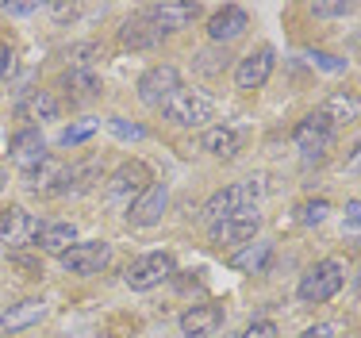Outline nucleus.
Wrapping results in <instances>:
<instances>
[{"instance_id":"1","label":"nucleus","mask_w":361,"mask_h":338,"mask_svg":"<svg viewBox=\"0 0 361 338\" xmlns=\"http://www.w3.org/2000/svg\"><path fill=\"white\" fill-rule=\"evenodd\" d=\"M161 116L173 127H208V119H216V100L200 89H185V85H180L173 97L166 100Z\"/></svg>"},{"instance_id":"2","label":"nucleus","mask_w":361,"mask_h":338,"mask_svg":"<svg viewBox=\"0 0 361 338\" xmlns=\"http://www.w3.org/2000/svg\"><path fill=\"white\" fill-rule=\"evenodd\" d=\"M342 284H346L342 262L338 258H323V262H315L312 270L304 273V281H300V300H304V304H326V300H334L342 292Z\"/></svg>"},{"instance_id":"3","label":"nucleus","mask_w":361,"mask_h":338,"mask_svg":"<svg viewBox=\"0 0 361 338\" xmlns=\"http://www.w3.org/2000/svg\"><path fill=\"white\" fill-rule=\"evenodd\" d=\"M257 196H262V185H257V181H238V185H227V188H219V193L208 196V204H204L200 219H204V223L231 219V215L246 212V207H250Z\"/></svg>"},{"instance_id":"4","label":"nucleus","mask_w":361,"mask_h":338,"mask_svg":"<svg viewBox=\"0 0 361 338\" xmlns=\"http://www.w3.org/2000/svg\"><path fill=\"white\" fill-rule=\"evenodd\" d=\"M173 273H177L173 254H169V250H154V254H142L127 265L123 281L131 284L135 292H150V289H158L161 281H169Z\"/></svg>"},{"instance_id":"5","label":"nucleus","mask_w":361,"mask_h":338,"mask_svg":"<svg viewBox=\"0 0 361 338\" xmlns=\"http://www.w3.org/2000/svg\"><path fill=\"white\" fill-rule=\"evenodd\" d=\"M150 181H154L150 166H142V162H123V166L104 181V200L111 207H131V200L150 185Z\"/></svg>"},{"instance_id":"6","label":"nucleus","mask_w":361,"mask_h":338,"mask_svg":"<svg viewBox=\"0 0 361 338\" xmlns=\"http://www.w3.org/2000/svg\"><path fill=\"white\" fill-rule=\"evenodd\" d=\"M42 223L35 212H27V207H8V212H0V246L4 250H27L35 246Z\"/></svg>"},{"instance_id":"7","label":"nucleus","mask_w":361,"mask_h":338,"mask_svg":"<svg viewBox=\"0 0 361 338\" xmlns=\"http://www.w3.org/2000/svg\"><path fill=\"white\" fill-rule=\"evenodd\" d=\"M108 258H111V246L104 239H85V242L77 239L62 254V270L73 273V277H97L108 265Z\"/></svg>"},{"instance_id":"8","label":"nucleus","mask_w":361,"mask_h":338,"mask_svg":"<svg viewBox=\"0 0 361 338\" xmlns=\"http://www.w3.org/2000/svg\"><path fill=\"white\" fill-rule=\"evenodd\" d=\"M204 8L200 4H188V0H161V4H146L142 16L154 23L161 35H173V31H185L200 20Z\"/></svg>"},{"instance_id":"9","label":"nucleus","mask_w":361,"mask_h":338,"mask_svg":"<svg viewBox=\"0 0 361 338\" xmlns=\"http://www.w3.org/2000/svg\"><path fill=\"white\" fill-rule=\"evenodd\" d=\"M135 89H139V100L146 104V108H166V100L180 89V73H177V66H169V62L150 66L139 77Z\"/></svg>"},{"instance_id":"10","label":"nucleus","mask_w":361,"mask_h":338,"mask_svg":"<svg viewBox=\"0 0 361 338\" xmlns=\"http://www.w3.org/2000/svg\"><path fill=\"white\" fill-rule=\"evenodd\" d=\"M292 143H296V150L304 158H326V150L334 143V127L326 123L319 111H312V116H304L292 127Z\"/></svg>"},{"instance_id":"11","label":"nucleus","mask_w":361,"mask_h":338,"mask_svg":"<svg viewBox=\"0 0 361 338\" xmlns=\"http://www.w3.org/2000/svg\"><path fill=\"white\" fill-rule=\"evenodd\" d=\"M166 204H169L166 181H150V185L131 200V207H127V223H131V227H154V223H161V215H166Z\"/></svg>"},{"instance_id":"12","label":"nucleus","mask_w":361,"mask_h":338,"mask_svg":"<svg viewBox=\"0 0 361 338\" xmlns=\"http://www.w3.org/2000/svg\"><path fill=\"white\" fill-rule=\"evenodd\" d=\"M257 227H262V215L254 207H246V212L231 215V219L212 223V242L216 246H246V242H254Z\"/></svg>"},{"instance_id":"13","label":"nucleus","mask_w":361,"mask_h":338,"mask_svg":"<svg viewBox=\"0 0 361 338\" xmlns=\"http://www.w3.org/2000/svg\"><path fill=\"white\" fill-rule=\"evenodd\" d=\"M66 181H70V166L58 158H42L39 166H31L23 173V185H27V193H39V196H54V193H66Z\"/></svg>"},{"instance_id":"14","label":"nucleus","mask_w":361,"mask_h":338,"mask_svg":"<svg viewBox=\"0 0 361 338\" xmlns=\"http://www.w3.org/2000/svg\"><path fill=\"white\" fill-rule=\"evenodd\" d=\"M273 66H277V50H273V47H257V50H250V54L235 66V85H238V89H246V92L262 89V85L273 77Z\"/></svg>"},{"instance_id":"15","label":"nucleus","mask_w":361,"mask_h":338,"mask_svg":"<svg viewBox=\"0 0 361 338\" xmlns=\"http://www.w3.org/2000/svg\"><path fill=\"white\" fill-rule=\"evenodd\" d=\"M8 158H12L23 173L31 166H39V162L47 158V138H42L39 127H23V131H16L8 138Z\"/></svg>"},{"instance_id":"16","label":"nucleus","mask_w":361,"mask_h":338,"mask_svg":"<svg viewBox=\"0 0 361 338\" xmlns=\"http://www.w3.org/2000/svg\"><path fill=\"white\" fill-rule=\"evenodd\" d=\"M246 28H250V12L238 8V4H223L219 12L208 20V39L227 47V42H235L238 35H246Z\"/></svg>"},{"instance_id":"17","label":"nucleus","mask_w":361,"mask_h":338,"mask_svg":"<svg viewBox=\"0 0 361 338\" xmlns=\"http://www.w3.org/2000/svg\"><path fill=\"white\" fill-rule=\"evenodd\" d=\"M42 315H47V300H42V296L16 300V304H8L4 311H0V331L20 334V331H27V327H35Z\"/></svg>"},{"instance_id":"18","label":"nucleus","mask_w":361,"mask_h":338,"mask_svg":"<svg viewBox=\"0 0 361 338\" xmlns=\"http://www.w3.org/2000/svg\"><path fill=\"white\" fill-rule=\"evenodd\" d=\"M16 116L20 119H27L31 127L35 123H54L58 116H62V104H58L54 92H47V89H35V92H27L20 104H16Z\"/></svg>"},{"instance_id":"19","label":"nucleus","mask_w":361,"mask_h":338,"mask_svg":"<svg viewBox=\"0 0 361 338\" xmlns=\"http://www.w3.org/2000/svg\"><path fill=\"white\" fill-rule=\"evenodd\" d=\"M223 327V308L219 304H192L180 315V334L188 338H208Z\"/></svg>"},{"instance_id":"20","label":"nucleus","mask_w":361,"mask_h":338,"mask_svg":"<svg viewBox=\"0 0 361 338\" xmlns=\"http://www.w3.org/2000/svg\"><path fill=\"white\" fill-rule=\"evenodd\" d=\"M161 39H166V35L154 28V23L146 20L142 12H139V16H131V20H127L123 28H119V42H123L127 50H158V47H161Z\"/></svg>"},{"instance_id":"21","label":"nucleus","mask_w":361,"mask_h":338,"mask_svg":"<svg viewBox=\"0 0 361 338\" xmlns=\"http://www.w3.org/2000/svg\"><path fill=\"white\" fill-rule=\"evenodd\" d=\"M204 150H208L212 158L231 162L238 150H243V131H238V127H231V123L208 127V131H204Z\"/></svg>"},{"instance_id":"22","label":"nucleus","mask_w":361,"mask_h":338,"mask_svg":"<svg viewBox=\"0 0 361 338\" xmlns=\"http://www.w3.org/2000/svg\"><path fill=\"white\" fill-rule=\"evenodd\" d=\"M100 181H104V158L89 154L85 162L70 166V181H66V193H70V196H85L89 188H97Z\"/></svg>"},{"instance_id":"23","label":"nucleus","mask_w":361,"mask_h":338,"mask_svg":"<svg viewBox=\"0 0 361 338\" xmlns=\"http://www.w3.org/2000/svg\"><path fill=\"white\" fill-rule=\"evenodd\" d=\"M62 89L70 104H89L100 97V77L92 73V69H66L62 73Z\"/></svg>"},{"instance_id":"24","label":"nucleus","mask_w":361,"mask_h":338,"mask_svg":"<svg viewBox=\"0 0 361 338\" xmlns=\"http://www.w3.org/2000/svg\"><path fill=\"white\" fill-rule=\"evenodd\" d=\"M357 111H361V100L354 97V92H331V97L323 100V108H319V116L326 119V123L338 131L342 123H354L357 119Z\"/></svg>"},{"instance_id":"25","label":"nucleus","mask_w":361,"mask_h":338,"mask_svg":"<svg viewBox=\"0 0 361 338\" xmlns=\"http://www.w3.org/2000/svg\"><path fill=\"white\" fill-rule=\"evenodd\" d=\"M73 242H77V227H73V223H42L35 246L42 250V254H58V258H62Z\"/></svg>"},{"instance_id":"26","label":"nucleus","mask_w":361,"mask_h":338,"mask_svg":"<svg viewBox=\"0 0 361 338\" xmlns=\"http://www.w3.org/2000/svg\"><path fill=\"white\" fill-rule=\"evenodd\" d=\"M269 258H273L269 242H246V246L231 258V265L243 270V273H265V270H269Z\"/></svg>"},{"instance_id":"27","label":"nucleus","mask_w":361,"mask_h":338,"mask_svg":"<svg viewBox=\"0 0 361 338\" xmlns=\"http://www.w3.org/2000/svg\"><path fill=\"white\" fill-rule=\"evenodd\" d=\"M100 58H104V50H100L97 42H77V47L66 50V62H70V69H92V73H97Z\"/></svg>"},{"instance_id":"28","label":"nucleus","mask_w":361,"mask_h":338,"mask_svg":"<svg viewBox=\"0 0 361 338\" xmlns=\"http://www.w3.org/2000/svg\"><path fill=\"white\" fill-rule=\"evenodd\" d=\"M92 135H97V119H77V123L62 127V135H58V146H81V143H89Z\"/></svg>"},{"instance_id":"29","label":"nucleus","mask_w":361,"mask_h":338,"mask_svg":"<svg viewBox=\"0 0 361 338\" xmlns=\"http://www.w3.org/2000/svg\"><path fill=\"white\" fill-rule=\"evenodd\" d=\"M108 123V131L119 138V143H139V138H146V127H139V123H127L123 116H111V119H104Z\"/></svg>"},{"instance_id":"30","label":"nucleus","mask_w":361,"mask_h":338,"mask_svg":"<svg viewBox=\"0 0 361 338\" xmlns=\"http://www.w3.org/2000/svg\"><path fill=\"white\" fill-rule=\"evenodd\" d=\"M326 212H331V204H326V200H307L304 207H300V223H323Z\"/></svg>"},{"instance_id":"31","label":"nucleus","mask_w":361,"mask_h":338,"mask_svg":"<svg viewBox=\"0 0 361 338\" xmlns=\"http://www.w3.org/2000/svg\"><path fill=\"white\" fill-rule=\"evenodd\" d=\"M277 334L281 331H277V323H273V319H254V323L246 327L238 338H277Z\"/></svg>"},{"instance_id":"32","label":"nucleus","mask_w":361,"mask_h":338,"mask_svg":"<svg viewBox=\"0 0 361 338\" xmlns=\"http://www.w3.org/2000/svg\"><path fill=\"white\" fill-rule=\"evenodd\" d=\"M350 12H354V4H312V16H319V20H342Z\"/></svg>"},{"instance_id":"33","label":"nucleus","mask_w":361,"mask_h":338,"mask_svg":"<svg viewBox=\"0 0 361 338\" xmlns=\"http://www.w3.org/2000/svg\"><path fill=\"white\" fill-rule=\"evenodd\" d=\"M196 58H200V62H196V66H200L204 69V73H219V69H227V50H223V54H212V50H204V54H196Z\"/></svg>"},{"instance_id":"34","label":"nucleus","mask_w":361,"mask_h":338,"mask_svg":"<svg viewBox=\"0 0 361 338\" xmlns=\"http://www.w3.org/2000/svg\"><path fill=\"white\" fill-rule=\"evenodd\" d=\"M12 73H16V50L8 42H0V81H8Z\"/></svg>"},{"instance_id":"35","label":"nucleus","mask_w":361,"mask_h":338,"mask_svg":"<svg viewBox=\"0 0 361 338\" xmlns=\"http://www.w3.org/2000/svg\"><path fill=\"white\" fill-rule=\"evenodd\" d=\"M350 173V177H361V138L354 143V150H346V166H342Z\"/></svg>"},{"instance_id":"36","label":"nucleus","mask_w":361,"mask_h":338,"mask_svg":"<svg viewBox=\"0 0 361 338\" xmlns=\"http://www.w3.org/2000/svg\"><path fill=\"white\" fill-rule=\"evenodd\" d=\"M47 12L54 16L58 23H66V20H73V16H77V4H50Z\"/></svg>"},{"instance_id":"37","label":"nucleus","mask_w":361,"mask_h":338,"mask_svg":"<svg viewBox=\"0 0 361 338\" xmlns=\"http://www.w3.org/2000/svg\"><path fill=\"white\" fill-rule=\"evenodd\" d=\"M39 4H4V16H35Z\"/></svg>"},{"instance_id":"38","label":"nucleus","mask_w":361,"mask_h":338,"mask_svg":"<svg viewBox=\"0 0 361 338\" xmlns=\"http://www.w3.org/2000/svg\"><path fill=\"white\" fill-rule=\"evenodd\" d=\"M300 338H334V331H331L326 323H315V327H307V331L300 334Z\"/></svg>"},{"instance_id":"39","label":"nucleus","mask_w":361,"mask_h":338,"mask_svg":"<svg viewBox=\"0 0 361 338\" xmlns=\"http://www.w3.org/2000/svg\"><path fill=\"white\" fill-rule=\"evenodd\" d=\"M315 62H319L323 69H346V62H342V58H331V54H315Z\"/></svg>"},{"instance_id":"40","label":"nucleus","mask_w":361,"mask_h":338,"mask_svg":"<svg viewBox=\"0 0 361 338\" xmlns=\"http://www.w3.org/2000/svg\"><path fill=\"white\" fill-rule=\"evenodd\" d=\"M346 219H350V227H361V204H350L346 207Z\"/></svg>"},{"instance_id":"41","label":"nucleus","mask_w":361,"mask_h":338,"mask_svg":"<svg viewBox=\"0 0 361 338\" xmlns=\"http://www.w3.org/2000/svg\"><path fill=\"white\" fill-rule=\"evenodd\" d=\"M4 185H8V173H4V169H0V193H4Z\"/></svg>"}]
</instances>
